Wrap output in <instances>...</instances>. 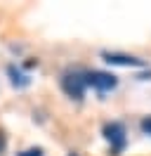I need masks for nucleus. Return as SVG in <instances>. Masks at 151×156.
<instances>
[{
    "mask_svg": "<svg viewBox=\"0 0 151 156\" xmlns=\"http://www.w3.org/2000/svg\"><path fill=\"white\" fill-rule=\"evenodd\" d=\"M104 137L109 140V144H111V154L118 156L123 151V147H125V128L123 123H106L104 126Z\"/></svg>",
    "mask_w": 151,
    "mask_h": 156,
    "instance_id": "3",
    "label": "nucleus"
},
{
    "mask_svg": "<svg viewBox=\"0 0 151 156\" xmlns=\"http://www.w3.org/2000/svg\"><path fill=\"white\" fill-rule=\"evenodd\" d=\"M61 88H64V92L68 97L83 99V92H85V88H87V85H85V71H68V73H64Z\"/></svg>",
    "mask_w": 151,
    "mask_h": 156,
    "instance_id": "1",
    "label": "nucleus"
},
{
    "mask_svg": "<svg viewBox=\"0 0 151 156\" xmlns=\"http://www.w3.org/2000/svg\"><path fill=\"white\" fill-rule=\"evenodd\" d=\"M5 147H7V137H5V133L0 130V154L5 151Z\"/></svg>",
    "mask_w": 151,
    "mask_h": 156,
    "instance_id": "6",
    "label": "nucleus"
},
{
    "mask_svg": "<svg viewBox=\"0 0 151 156\" xmlns=\"http://www.w3.org/2000/svg\"><path fill=\"white\" fill-rule=\"evenodd\" d=\"M19 156H43V151L40 149H28V151H24V154H19Z\"/></svg>",
    "mask_w": 151,
    "mask_h": 156,
    "instance_id": "7",
    "label": "nucleus"
},
{
    "mask_svg": "<svg viewBox=\"0 0 151 156\" xmlns=\"http://www.w3.org/2000/svg\"><path fill=\"white\" fill-rule=\"evenodd\" d=\"M104 59L109 64H121V66H144V62L137 57H128V55H116V52H104Z\"/></svg>",
    "mask_w": 151,
    "mask_h": 156,
    "instance_id": "4",
    "label": "nucleus"
},
{
    "mask_svg": "<svg viewBox=\"0 0 151 156\" xmlns=\"http://www.w3.org/2000/svg\"><path fill=\"white\" fill-rule=\"evenodd\" d=\"M139 128H142V133H146V135H151V116H146V118H142V123H139Z\"/></svg>",
    "mask_w": 151,
    "mask_h": 156,
    "instance_id": "5",
    "label": "nucleus"
},
{
    "mask_svg": "<svg viewBox=\"0 0 151 156\" xmlns=\"http://www.w3.org/2000/svg\"><path fill=\"white\" fill-rule=\"evenodd\" d=\"M85 85L99 90V92H109L118 85V78L106 71H85Z\"/></svg>",
    "mask_w": 151,
    "mask_h": 156,
    "instance_id": "2",
    "label": "nucleus"
}]
</instances>
